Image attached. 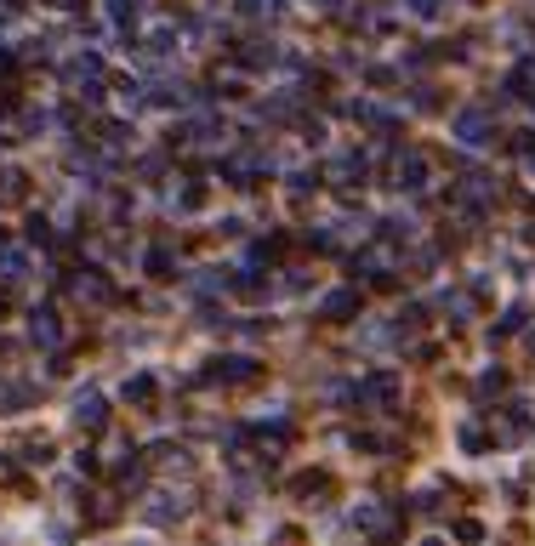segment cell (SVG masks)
<instances>
[{
	"label": "cell",
	"mask_w": 535,
	"mask_h": 546,
	"mask_svg": "<svg viewBox=\"0 0 535 546\" xmlns=\"http://www.w3.org/2000/svg\"><path fill=\"white\" fill-rule=\"evenodd\" d=\"M74 421H81V427H103V399L86 393L81 404H74Z\"/></svg>",
	"instance_id": "obj_2"
},
{
	"label": "cell",
	"mask_w": 535,
	"mask_h": 546,
	"mask_svg": "<svg viewBox=\"0 0 535 546\" xmlns=\"http://www.w3.org/2000/svg\"><path fill=\"white\" fill-rule=\"evenodd\" d=\"M296 495H325V478H296Z\"/></svg>",
	"instance_id": "obj_4"
},
{
	"label": "cell",
	"mask_w": 535,
	"mask_h": 546,
	"mask_svg": "<svg viewBox=\"0 0 535 546\" xmlns=\"http://www.w3.org/2000/svg\"><path fill=\"white\" fill-rule=\"evenodd\" d=\"M455 535H462V541H484V529L473 518H462V524H455Z\"/></svg>",
	"instance_id": "obj_5"
},
{
	"label": "cell",
	"mask_w": 535,
	"mask_h": 546,
	"mask_svg": "<svg viewBox=\"0 0 535 546\" xmlns=\"http://www.w3.org/2000/svg\"><path fill=\"white\" fill-rule=\"evenodd\" d=\"M217 376H223V382H251V376H257V365H251V358H217Z\"/></svg>",
	"instance_id": "obj_1"
},
{
	"label": "cell",
	"mask_w": 535,
	"mask_h": 546,
	"mask_svg": "<svg viewBox=\"0 0 535 546\" xmlns=\"http://www.w3.org/2000/svg\"><path fill=\"white\" fill-rule=\"evenodd\" d=\"M125 399H137V404H149V399H154V382H149V376H137V382H125Z\"/></svg>",
	"instance_id": "obj_3"
},
{
	"label": "cell",
	"mask_w": 535,
	"mask_h": 546,
	"mask_svg": "<svg viewBox=\"0 0 535 546\" xmlns=\"http://www.w3.org/2000/svg\"><path fill=\"white\" fill-rule=\"evenodd\" d=\"M428 546H438V541H428Z\"/></svg>",
	"instance_id": "obj_6"
}]
</instances>
